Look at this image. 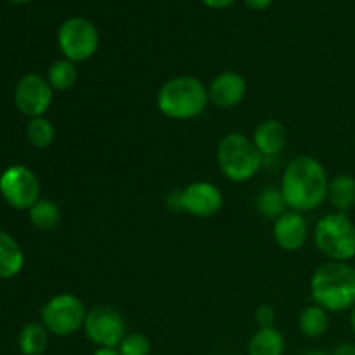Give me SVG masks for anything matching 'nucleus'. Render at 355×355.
Listing matches in <instances>:
<instances>
[{"instance_id":"nucleus-20","label":"nucleus","mask_w":355,"mask_h":355,"mask_svg":"<svg viewBox=\"0 0 355 355\" xmlns=\"http://www.w3.org/2000/svg\"><path fill=\"white\" fill-rule=\"evenodd\" d=\"M28 211H30L31 224L40 231H51L61 220L59 207L51 200H38Z\"/></svg>"},{"instance_id":"nucleus-14","label":"nucleus","mask_w":355,"mask_h":355,"mask_svg":"<svg viewBox=\"0 0 355 355\" xmlns=\"http://www.w3.org/2000/svg\"><path fill=\"white\" fill-rule=\"evenodd\" d=\"M286 128L277 120H266L255 128L253 144L262 156H274L286 146Z\"/></svg>"},{"instance_id":"nucleus-12","label":"nucleus","mask_w":355,"mask_h":355,"mask_svg":"<svg viewBox=\"0 0 355 355\" xmlns=\"http://www.w3.org/2000/svg\"><path fill=\"white\" fill-rule=\"evenodd\" d=\"M208 96H210L211 103L217 107H220V110H229V107L238 106L246 96L245 78L234 71L220 73L211 82Z\"/></svg>"},{"instance_id":"nucleus-17","label":"nucleus","mask_w":355,"mask_h":355,"mask_svg":"<svg viewBox=\"0 0 355 355\" xmlns=\"http://www.w3.org/2000/svg\"><path fill=\"white\" fill-rule=\"evenodd\" d=\"M284 338L276 328H260L248 343V355H283Z\"/></svg>"},{"instance_id":"nucleus-18","label":"nucleus","mask_w":355,"mask_h":355,"mask_svg":"<svg viewBox=\"0 0 355 355\" xmlns=\"http://www.w3.org/2000/svg\"><path fill=\"white\" fill-rule=\"evenodd\" d=\"M17 345L23 355H42L49 347L47 328L40 322H30L21 329Z\"/></svg>"},{"instance_id":"nucleus-23","label":"nucleus","mask_w":355,"mask_h":355,"mask_svg":"<svg viewBox=\"0 0 355 355\" xmlns=\"http://www.w3.org/2000/svg\"><path fill=\"white\" fill-rule=\"evenodd\" d=\"M286 207L288 205L284 201L283 193H281V189H276V187H267L257 198V210L266 218L281 217Z\"/></svg>"},{"instance_id":"nucleus-3","label":"nucleus","mask_w":355,"mask_h":355,"mask_svg":"<svg viewBox=\"0 0 355 355\" xmlns=\"http://www.w3.org/2000/svg\"><path fill=\"white\" fill-rule=\"evenodd\" d=\"M210 101L203 83L194 76H175L158 92V107L163 114L175 120H189L207 110Z\"/></svg>"},{"instance_id":"nucleus-16","label":"nucleus","mask_w":355,"mask_h":355,"mask_svg":"<svg viewBox=\"0 0 355 355\" xmlns=\"http://www.w3.org/2000/svg\"><path fill=\"white\" fill-rule=\"evenodd\" d=\"M328 200L338 214H345L355 205V179L350 175H336L329 182Z\"/></svg>"},{"instance_id":"nucleus-13","label":"nucleus","mask_w":355,"mask_h":355,"mask_svg":"<svg viewBox=\"0 0 355 355\" xmlns=\"http://www.w3.org/2000/svg\"><path fill=\"white\" fill-rule=\"evenodd\" d=\"M274 239L286 252H297L307 241V222L298 211H284L276 218Z\"/></svg>"},{"instance_id":"nucleus-31","label":"nucleus","mask_w":355,"mask_h":355,"mask_svg":"<svg viewBox=\"0 0 355 355\" xmlns=\"http://www.w3.org/2000/svg\"><path fill=\"white\" fill-rule=\"evenodd\" d=\"M7 2H10V3H28L30 0H7Z\"/></svg>"},{"instance_id":"nucleus-15","label":"nucleus","mask_w":355,"mask_h":355,"mask_svg":"<svg viewBox=\"0 0 355 355\" xmlns=\"http://www.w3.org/2000/svg\"><path fill=\"white\" fill-rule=\"evenodd\" d=\"M24 266V253L16 239L0 231V279L17 276Z\"/></svg>"},{"instance_id":"nucleus-10","label":"nucleus","mask_w":355,"mask_h":355,"mask_svg":"<svg viewBox=\"0 0 355 355\" xmlns=\"http://www.w3.org/2000/svg\"><path fill=\"white\" fill-rule=\"evenodd\" d=\"M52 87L51 83L40 75H24L14 89V104L19 113L30 118L44 116L45 111L52 104Z\"/></svg>"},{"instance_id":"nucleus-25","label":"nucleus","mask_w":355,"mask_h":355,"mask_svg":"<svg viewBox=\"0 0 355 355\" xmlns=\"http://www.w3.org/2000/svg\"><path fill=\"white\" fill-rule=\"evenodd\" d=\"M255 321L260 328H274V321H276V311L270 305H260L255 311Z\"/></svg>"},{"instance_id":"nucleus-29","label":"nucleus","mask_w":355,"mask_h":355,"mask_svg":"<svg viewBox=\"0 0 355 355\" xmlns=\"http://www.w3.org/2000/svg\"><path fill=\"white\" fill-rule=\"evenodd\" d=\"M92 355H121L116 349H104V347H99Z\"/></svg>"},{"instance_id":"nucleus-19","label":"nucleus","mask_w":355,"mask_h":355,"mask_svg":"<svg viewBox=\"0 0 355 355\" xmlns=\"http://www.w3.org/2000/svg\"><path fill=\"white\" fill-rule=\"evenodd\" d=\"M298 328L304 333L307 338H321L326 335L329 328V319L326 314V309L319 307V305H311L305 309L300 314V321H298Z\"/></svg>"},{"instance_id":"nucleus-1","label":"nucleus","mask_w":355,"mask_h":355,"mask_svg":"<svg viewBox=\"0 0 355 355\" xmlns=\"http://www.w3.org/2000/svg\"><path fill=\"white\" fill-rule=\"evenodd\" d=\"M329 180L326 170L311 156H298L286 166L281 180V193L293 211H311L328 198Z\"/></svg>"},{"instance_id":"nucleus-24","label":"nucleus","mask_w":355,"mask_h":355,"mask_svg":"<svg viewBox=\"0 0 355 355\" xmlns=\"http://www.w3.org/2000/svg\"><path fill=\"white\" fill-rule=\"evenodd\" d=\"M118 352L121 355H149L151 342L142 333H128L118 345Z\"/></svg>"},{"instance_id":"nucleus-27","label":"nucleus","mask_w":355,"mask_h":355,"mask_svg":"<svg viewBox=\"0 0 355 355\" xmlns=\"http://www.w3.org/2000/svg\"><path fill=\"white\" fill-rule=\"evenodd\" d=\"M205 6L211 7V9H224V7H229L231 3H234L236 0H201Z\"/></svg>"},{"instance_id":"nucleus-9","label":"nucleus","mask_w":355,"mask_h":355,"mask_svg":"<svg viewBox=\"0 0 355 355\" xmlns=\"http://www.w3.org/2000/svg\"><path fill=\"white\" fill-rule=\"evenodd\" d=\"M85 335L92 343L104 349H116L125 338V321L121 314L107 305H99L87 312Z\"/></svg>"},{"instance_id":"nucleus-6","label":"nucleus","mask_w":355,"mask_h":355,"mask_svg":"<svg viewBox=\"0 0 355 355\" xmlns=\"http://www.w3.org/2000/svg\"><path fill=\"white\" fill-rule=\"evenodd\" d=\"M85 307L75 295H58L42 309V324L55 336L75 335L85 324Z\"/></svg>"},{"instance_id":"nucleus-2","label":"nucleus","mask_w":355,"mask_h":355,"mask_svg":"<svg viewBox=\"0 0 355 355\" xmlns=\"http://www.w3.org/2000/svg\"><path fill=\"white\" fill-rule=\"evenodd\" d=\"M311 290L319 307L326 311L355 307V269L345 262L324 263L312 276Z\"/></svg>"},{"instance_id":"nucleus-11","label":"nucleus","mask_w":355,"mask_h":355,"mask_svg":"<svg viewBox=\"0 0 355 355\" xmlns=\"http://www.w3.org/2000/svg\"><path fill=\"white\" fill-rule=\"evenodd\" d=\"M222 205V193L210 182H194L179 194V207L194 217H214Z\"/></svg>"},{"instance_id":"nucleus-5","label":"nucleus","mask_w":355,"mask_h":355,"mask_svg":"<svg viewBox=\"0 0 355 355\" xmlns=\"http://www.w3.org/2000/svg\"><path fill=\"white\" fill-rule=\"evenodd\" d=\"M315 245L335 262H347L355 257V225L345 214H329L315 227Z\"/></svg>"},{"instance_id":"nucleus-22","label":"nucleus","mask_w":355,"mask_h":355,"mask_svg":"<svg viewBox=\"0 0 355 355\" xmlns=\"http://www.w3.org/2000/svg\"><path fill=\"white\" fill-rule=\"evenodd\" d=\"M55 130L54 125L44 116L31 118V121L26 127V139L30 144L37 149H47L54 142Z\"/></svg>"},{"instance_id":"nucleus-7","label":"nucleus","mask_w":355,"mask_h":355,"mask_svg":"<svg viewBox=\"0 0 355 355\" xmlns=\"http://www.w3.org/2000/svg\"><path fill=\"white\" fill-rule=\"evenodd\" d=\"M59 49L73 62L87 61L99 47L97 28L85 17H69L61 24L58 33Z\"/></svg>"},{"instance_id":"nucleus-8","label":"nucleus","mask_w":355,"mask_h":355,"mask_svg":"<svg viewBox=\"0 0 355 355\" xmlns=\"http://www.w3.org/2000/svg\"><path fill=\"white\" fill-rule=\"evenodd\" d=\"M0 193L14 210H30L40 200V180L26 166H9L0 175Z\"/></svg>"},{"instance_id":"nucleus-4","label":"nucleus","mask_w":355,"mask_h":355,"mask_svg":"<svg viewBox=\"0 0 355 355\" xmlns=\"http://www.w3.org/2000/svg\"><path fill=\"white\" fill-rule=\"evenodd\" d=\"M262 159L263 156L253 141L243 134H227L218 144V168L232 182H245L257 175Z\"/></svg>"},{"instance_id":"nucleus-28","label":"nucleus","mask_w":355,"mask_h":355,"mask_svg":"<svg viewBox=\"0 0 355 355\" xmlns=\"http://www.w3.org/2000/svg\"><path fill=\"white\" fill-rule=\"evenodd\" d=\"M331 355H355V345L354 343H342L333 350Z\"/></svg>"},{"instance_id":"nucleus-30","label":"nucleus","mask_w":355,"mask_h":355,"mask_svg":"<svg viewBox=\"0 0 355 355\" xmlns=\"http://www.w3.org/2000/svg\"><path fill=\"white\" fill-rule=\"evenodd\" d=\"M302 355H329V354L324 352V350H309V352H305Z\"/></svg>"},{"instance_id":"nucleus-26","label":"nucleus","mask_w":355,"mask_h":355,"mask_svg":"<svg viewBox=\"0 0 355 355\" xmlns=\"http://www.w3.org/2000/svg\"><path fill=\"white\" fill-rule=\"evenodd\" d=\"M245 2L250 9L263 10V9H267V7H269L274 0H245Z\"/></svg>"},{"instance_id":"nucleus-21","label":"nucleus","mask_w":355,"mask_h":355,"mask_svg":"<svg viewBox=\"0 0 355 355\" xmlns=\"http://www.w3.org/2000/svg\"><path fill=\"white\" fill-rule=\"evenodd\" d=\"M76 78H78V69H76L75 62L69 61V59H59L49 68L47 82L51 83L54 90L71 89Z\"/></svg>"},{"instance_id":"nucleus-32","label":"nucleus","mask_w":355,"mask_h":355,"mask_svg":"<svg viewBox=\"0 0 355 355\" xmlns=\"http://www.w3.org/2000/svg\"><path fill=\"white\" fill-rule=\"evenodd\" d=\"M350 322H352V328H354V333H355V307H354V312H352V318H350Z\"/></svg>"}]
</instances>
